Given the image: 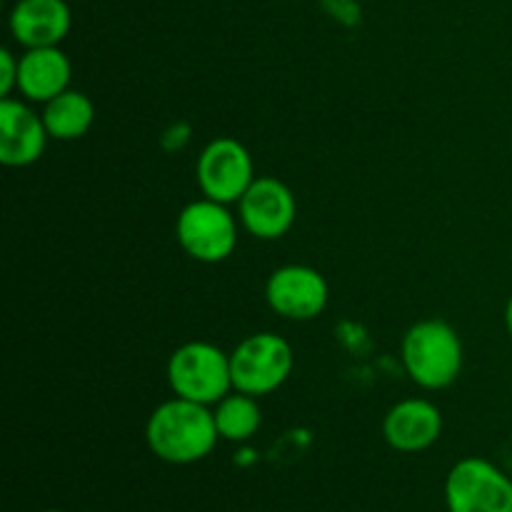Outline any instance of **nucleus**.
<instances>
[{
  "instance_id": "obj_1",
  "label": "nucleus",
  "mask_w": 512,
  "mask_h": 512,
  "mask_svg": "<svg viewBox=\"0 0 512 512\" xmlns=\"http://www.w3.org/2000/svg\"><path fill=\"white\" fill-rule=\"evenodd\" d=\"M145 440L150 453L163 463L193 465L213 453L220 435L210 405L175 395L150 413Z\"/></svg>"
},
{
  "instance_id": "obj_2",
  "label": "nucleus",
  "mask_w": 512,
  "mask_h": 512,
  "mask_svg": "<svg viewBox=\"0 0 512 512\" xmlns=\"http://www.w3.org/2000/svg\"><path fill=\"white\" fill-rule=\"evenodd\" d=\"M405 373L423 390H445L463 373V340L440 318L410 325L400 345Z\"/></svg>"
},
{
  "instance_id": "obj_3",
  "label": "nucleus",
  "mask_w": 512,
  "mask_h": 512,
  "mask_svg": "<svg viewBox=\"0 0 512 512\" xmlns=\"http://www.w3.org/2000/svg\"><path fill=\"white\" fill-rule=\"evenodd\" d=\"M168 385L178 398L213 408L233 393L230 355L205 340H190L168 358Z\"/></svg>"
},
{
  "instance_id": "obj_4",
  "label": "nucleus",
  "mask_w": 512,
  "mask_h": 512,
  "mask_svg": "<svg viewBox=\"0 0 512 512\" xmlns=\"http://www.w3.org/2000/svg\"><path fill=\"white\" fill-rule=\"evenodd\" d=\"M295 368V355L288 340L278 333H253L230 353L233 390L253 398L275 393L288 383Z\"/></svg>"
},
{
  "instance_id": "obj_5",
  "label": "nucleus",
  "mask_w": 512,
  "mask_h": 512,
  "mask_svg": "<svg viewBox=\"0 0 512 512\" xmlns=\"http://www.w3.org/2000/svg\"><path fill=\"white\" fill-rule=\"evenodd\" d=\"M175 238L198 263H223L238 245V218L218 200L200 198L185 205L175 220Z\"/></svg>"
},
{
  "instance_id": "obj_6",
  "label": "nucleus",
  "mask_w": 512,
  "mask_h": 512,
  "mask_svg": "<svg viewBox=\"0 0 512 512\" xmlns=\"http://www.w3.org/2000/svg\"><path fill=\"white\" fill-rule=\"evenodd\" d=\"M448 512H512V480L485 458H463L445 478Z\"/></svg>"
},
{
  "instance_id": "obj_7",
  "label": "nucleus",
  "mask_w": 512,
  "mask_h": 512,
  "mask_svg": "<svg viewBox=\"0 0 512 512\" xmlns=\"http://www.w3.org/2000/svg\"><path fill=\"white\" fill-rule=\"evenodd\" d=\"M195 178L205 198L225 205L238 203L255 180L253 155L240 140L228 135L215 138L200 153Z\"/></svg>"
},
{
  "instance_id": "obj_8",
  "label": "nucleus",
  "mask_w": 512,
  "mask_h": 512,
  "mask_svg": "<svg viewBox=\"0 0 512 512\" xmlns=\"http://www.w3.org/2000/svg\"><path fill=\"white\" fill-rule=\"evenodd\" d=\"M265 300L280 318L305 323L315 320L330 300L328 280L310 265H283L265 283Z\"/></svg>"
},
{
  "instance_id": "obj_9",
  "label": "nucleus",
  "mask_w": 512,
  "mask_h": 512,
  "mask_svg": "<svg viewBox=\"0 0 512 512\" xmlns=\"http://www.w3.org/2000/svg\"><path fill=\"white\" fill-rule=\"evenodd\" d=\"M240 225L258 240H278L298 218V200L283 180L260 175L238 200Z\"/></svg>"
},
{
  "instance_id": "obj_10",
  "label": "nucleus",
  "mask_w": 512,
  "mask_h": 512,
  "mask_svg": "<svg viewBox=\"0 0 512 512\" xmlns=\"http://www.w3.org/2000/svg\"><path fill=\"white\" fill-rule=\"evenodd\" d=\"M50 135L43 115L35 113L25 100H0V160L8 168H28L45 153Z\"/></svg>"
},
{
  "instance_id": "obj_11",
  "label": "nucleus",
  "mask_w": 512,
  "mask_h": 512,
  "mask_svg": "<svg viewBox=\"0 0 512 512\" xmlns=\"http://www.w3.org/2000/svg\"><path fill=\"white\" fill-rule=\"evenodd\" d=\"M383 435L398 453H423L443 435V415L438 405L425 398L400 400L385 415Z\"/></svg>"
},
{
  "instance_id": "obj_12",
  "label": "nucleus",
  "mask_w": 512,
  "mask_h": 512,
  "mask_svg": "<svg viewBox=\"0 0 512 512\" xmlns=\"http://www.w3.org/2000/svg\"><path fill=\"white\" fill-rule=\"evenodd\" d=\"M8 25L15 43L25 50L50 48L68 38L73 15L65 0H18Z\"/></svg>"
},
{
  "instance_id": "obj_13",
  "label": "nucleus",
  "mask_w": 512,
  "mask_h": 512,
  "mask_svg": "<svg viewBox=\"0 0 512 512\" xmlns=\"http://www.w3.org/2000/svg\"><path fill=\"white\" fill-rule=\"evenodd\" d=\"M73 78L70 58L58 48H28L20 55L18 93L28 103H48L55 95L65 93Z\"/></svg>"
},
{
  "instance_id": "obj_14",
  "label": "nucleus",
  "mask_w": 512,
  "mask_h": 512,
  "mask_svg": "<svg viewBox=\"0 0 512 512\" xmlns=\"http://www.w3.org/2000/svg\"><path fill=\"white\" fill-rule=\"evenodd\" d=\"M43 123L53 140H78L93 128L95 105L80 90L68 88L65 93L55 95L53 100L43 103Z\"/></svg>"
},
{
  "instance_id": "obj_15",
  "label": "nucleus",
  "mask_w": 512,
  "mask_h": 512,
  "mask_svg": "<svg viewBox=\"0 0 512 512\" xmlns=\"http://www.w3.org/2000/svg\"><path fill=\"white\" fill-rule=\"evenodd\" d=\"M213 415L220 440H228V443H248L263 425V410H260L258 398L240 393V390H233L220 403H215Z\"/></svg>"
},
{
  "instance_id": "obj_16",
  "label": "nucleus",
  "mask_w": 512,
  "mask_h": 512,
  "mask_svg": "<svg viewBox=\"0 0 512 512\" xmlns=\"http://www.w3.org/2000/svg\"><path fill=\"white\" fill-rule=\"evenodd\" d=\"M18 65L20 55H13V50L3 48L0 53V95L10 98L13 90H18Z\"/></svg>"
},
{
  "instance_id": "obj_17",
  "label": "nucleus",
  "mask_w": 512,
  "mask_h": 512,
  "mask_svg": "<svg viewBox=\"0 0 512 512\" xmlns=\"http://www.w3.org/2000/svg\"><path fill=\"white\" fill-rule=\"evenodd\" d=\"M505 328H508V335L512 338V295H510L508 305H505Z\"/></svg>"
},
{
  "instance_id": "obj_18",
  "label": "nucleus",
  "mask_w": 512,
  "mask_h": 512,
  "mask_svg": "<svg viewBox=\"0 0 512 512\" xmlns=\"http://www.w3.org/2000/svg\"><path fill=\"white\" fill-rule=\"evenodd\" d=\"M43 512H63V510H43Z\"/></svg>"
}]
</instances>
